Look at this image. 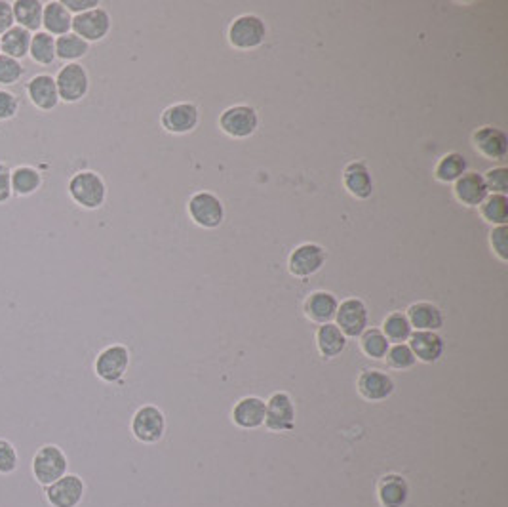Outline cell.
I'll list each match as a JSON object with an SVG mask.
<instances>
[{
	"mask_svg": "<svg viewBox=\"0 0 508 507\" xmlns=\"http://www.w3.org/2000/svg\"><path fill=\"white\" fill-rule=\"evenodd\" d=\"M67 191L74 205H79L84 210H99L107 200V183L94 170H81L73 174Z\"/></svg>",
	"mask_w": 508,
	"mask_h": 507,
	"instance_id": "1",
	"label": "cell"
},
{
	"mask_svg": "<svg viewBox=\"0 0 508 507\" xmlns=\"http://www.w3.org/2000/svg\"><path fill=\"white\" fill-rule=\"evenodd\" d=\"M266 23L256 14H242L231 21L227 29V41L238 52H253L265 44Z\"/></svg>",
	"mask_w": 508,
	"mask_h": 507,
	"instance_id": "2",
	"label": "cell"
},
{
	"mask_svg": "<svg viewBox=\"0 0 508 507\" xmlns=\"http://www.w3.org/2000/svg\"><path fill=\"white\" fill-rule=\"evenodd\" d=\"M187 214L190 222L202 230H218L225 222L223 200L212 191H196L187 200Z\"/></svg>",
	"mask_w": 508,
	"mask_h": 507,
	"instance_id": "3",
	"label": "cell"
},
{
	"mask_svg": "<svg viewBox=\"0 0 508 507\" xmlns=\"http://www.w3.org/2000/svg\"><path fill=\"white\" fill-rule=\"evenodd\" d=\"M67 472H69V460L65 452H63L58 445H44L35 452L31 462V473L38 485L42 487L52 485L63 475H67Z\"/></svg>",
	"mask_w": 508,
	"mask_h": 507,
	"instance_id": "4",
	"label": "cell"
},
{
	"mask_svg": "<svg viewBox=\"0 0 508 507\" xmlns=\"http://www.w3.org/2000/svg\"><path fill=\"white\" fill-rule=\"evenodd\" d=\"M259 113L251 105H231L219 115V130L233 139H248L259 129Z\"/></svg>",
	"mask_w": 508,
	"mask_h": 507,
	"instance_id": "5",
	"label": "cell"
},
{
	"mask_svg": "<svg viewBox=\"0 0 508 507\" xmlns=\"http://www.w3.org/2000/svg\"><path fill=\"white\" fill-rule=\"evenodd\" d=\"M54 79L63 104H79L90 92V74L82 63H65Z\"/></svg>",
	"mask_w": 508,
	"mask_h": 507,
	"instance_id": "6",
	"label": "cell"
},
{
	"mask_svg": "<svg viewBox=\"0 0 508 507\" xmlns=\"http://www.w3.org/2000/svg\"><path fill=\"white\" fill-rule=\"evenodd\" d=\"M128 369L130 351L122 344H112L101 349L94 361V372L105 384H119Z\"/></svg>",
	"mask_w": 508,
	"mask_h": 507,
	"instance_id": "7",
	"label": "cell"
},
{
	"mask_svg": "<svg viewBox=\"0 0 508 507\" xmlns=\"http://www.w3.org/2000/svg\"><path fill=\"white\" fill-rule=\"evenodd\" d=\"M327 260V252L319 243H303L289 252L288 271L296 278H311L319 273Z\"/></svg>",
	"mask_w": 508,
	"mask_h": 507,
	"instance_id": "8",
	"label": "cell"
},
{
	"mask_svg": "<svg viewBox=\"0 0 508 507\" xmlns=\"http://www.w3.org/2000/svg\"><path fill=\"white\" fill-rule=\"evenodd\" d=\"M132 435L143 442V445H155V442L162 441L164 433H166V416L155 407V404H145V407L137 409L132 417Z\"/></svg>",
	"mask_w": 508,
	"mask_h": 507,
	"instance_id": "9",
	"label": "cell"
},
{
	"mask_svg": "<svg viewBox=\"0 0 508 507\" xmlns=\"http://www.w3.org/2000/svg\"><path fill=\"white\" fill-rule=\"evenodd\" d=\"M265 427L274 433H289L296 429V404L289 393L276 391L266 401Z\"/></svg>",
	"mask_w": 508,
	"mask_h": 507,
	"instance_id": "10",
	"label": "cell"
},
{
	"mask_svg": "<svg viewBox=\"0 0 508 507\" xmlns=\"http://www.w3.org/2000/svg\"><path fill=\"white\" fill-rule=\"evenodd\" d=\"M334 321L347 339L360 338L370 324V311L360 298H347L339 303Z\"/></svg>",
	"mask_w": 508,
	"mask_h": 507,
	"instance_id": "11",
	"label": "cell"
},
{
	"mask_svg": "<svg viewBox=\"0 0 508 507\" xmlns=\"http://www.w3.org/2000/svg\"><path fill=\"white\" fill-rule=\"evenodd\" d=\"M200 122V111L193 101H180L168 105L160 115V126L172 136H187L196 130Z\"/></svg>",
	"mask_w": 508,
	"mask_h": 507,
	"instance_id": "12",
	"label": "cell"
},
{
	"mask_svg": "<svg viewBox=\"0 0 508 507\" xmlns=\"http://www.w3.org/2000/svg\"><path fill=\"white\" fill-rule=\"evenodd\" d=\"M112 20L105 8H94L88 10L84 14L73 16V29L71 33L79 35L88 44L101 43L111 33Z\"/></svg>",
	"mask_w": 508,
	"mask_h": 507,
	"instance_id": "13",
	"label": "cell"
},
{
	"mask_svg": "<svg viewBox=\"0 0 508 507\" xmlns=\"http://www.w3.org/2000/svg\"><path fill=\"white\" fill-rule=\"evenodd\" d=\"M86 485L79 475L67 473L56 483L44 487V498L52 507H79L84 500Z\"/></svg>",
	"mask_w": 508,
	"mask_h": 507,
	"instance_id": "14",
	"label": "cell"
},
{
	"mask_svg": "<svg viewBox=\"0 0 508 507\" xmlns=\"http://www.w3.org/2000/svg\"><path fill=\"white\" fill-rule=\"evenodd\" d=\"M343 187L347 193L358 200H367L375 191V182L372 168L366 160H352L343 170Z\"/></svg>",
	"mask_w": 508,
	"mask_h": 507,
	"instance_id": "15",
	"label": "cell"
},
{
	"mask_svg": "<svg viewBox=\"0 0 508 507\" xmlns=\"http://www.w3.org/2000/svg\"><path fill=\"white\" fill-rule=\"evenodd\" d=\"M25 94H27L33 107L42 113L54 111L59 105L56 79L48 73H38L31 77L27 84H25Z\"/></svg>",
	"mask_w": 508,
	"mask_h": 507,
	"instance_id": "16",
	"label": "cell"
},
{
	"mask_svg": "<svg viewBox=\"0 0 508 507\" xmlns=\"http://www.w3.org/2000/svg\"><path fill=\"white\" fill-rule=\"evenodd\" d=\"M473 145L476 153L493 162H501L508 155V137L501 129H495V126H481V129H478L473 134Z\"/></svg>",
	"mask_w": 508,
	"mask_h": 507,
	"instance_id": "17",
	"label": "cell"
},
{
	"mask_svg": "<svg viewBox=\"0 0 508 507\" xmlns=\"http://www.w3.org/2000/svg\"><path fill=\"white\" fill-rule=\"evenodd\" d=\"M357 389L362 395V399L370 402H381L387 401L392 393H395L396 386L395 379H392L387 372L383 370H364L358 379H357Z\"/></svg>",
	"mask_w": 508,
	"mask_h": 507,
	"instance_id": "18",
	"label": "cell"
},
{
	"mask_svg": "<svg viewBox=\"0 0 508 507\" xmlns=\"http://www.w3.org/2000/svg\"><path fill=\"white\" fill-rule=\"evenodd\" d=\"M453 195L459 205L466 208H478L489 195L484 176L478 172H466L453 183Z\"/></svg>",
	"mask_w": 508,
	"mask_h": 507,
	"instance_id": "19",
	"label": "cell"
},
{
	"mask_svg": "<svg viewBox=\"0 0 508 507\" xmlns=\"http://www.w3.org/2000/svg\"><path fill=\"white\" fill-rule=\"evenodd\" d=\"M265 410H266V402L261 397L250 395V397L240 399L231 412L233 424L246 431L259 429L261 425H265Z\"/></svg>",
	"mask_w": 508,
	"mask_h": 507,
	"instance_id": "20",
	"label": "cell"
},
{
	"mask_svg": "<svg viewBox=\"0 0 508 507\" xmlns=\"http://www.w3.org/2000/svg\"><path fill=\"white\" fill-rule=\"evenodd\" d=\"M339 308V300L335 294L326 292V290H316L307 300H304V316L316 324H327L334 323L335 313Z\"/></svg>",
	"mask_w": 508,
	"mask_h": 507,
	"instance_id": "21",
	"label": "cell"
},
{
	"mask_svg": "<svg viewBox=\"0 0 508 507\" xmlns=\"http://www.w3.org/2000/svg\"><path fill=\"white\" fill-rule=\"evenodd\" d=\"M410 341V349L413 351L415 359L425 364H433L442 359L446 344L438 332H427V331H413Z\"/></svg>",
	"mask_w": 508,
	"mask_h": 507,
	"instance_id": "22",
	"label": "cell"
},
{
	"mask_svg": "<svg viewBox=\"0 0 508 507\" xmlns=\"http://www.w3.org/2000/svg\"><path fill=\"white\" fill-rule=\"evenodd\" d=\"M405 316H408L413 331L438 332L443 326V323H446L442 309L436 306V303H430V301L412 303L408 311H405Z\"/></svg>",
	"mask_w": 508,
	"mask_h": 507,
	"instance_id": "23",
	"label": "cell"
},
{
	"mask_svg": "<svg viewBox=\"0 0 508 507\" xmlns=\"http://www.w3.org/2000/svg\"><path fill=\"white\" fill-rule=\"evenodd\" d=\"M377 496L383 507H404L410 498V487L408 480L402 475L389 473L379 480Z\"/></svg>",
	"mask_w": 508,
	"mask_h": 507,
	"instance_id": "24",
	"label": "cell"
},
{
	"mask_svg": "<svg viewBox=\"0 0 508 507\" xmlns=\"http://www.w3.org/2000/svg\"><path fill=\"white\" fill-rule=\"evenodd\" d=\"M42 29H44V33L52 35L54 39L71 33L73 16H71V12L63 6L61 0H50V3L44 4Z\"/></svg>",
	"mask_w": 508,
	"mask_h": 507,
	"instance_id": "25",
	"label": "cell"
},
{
	"mask_svg": "<svg viewBox=\"0 0 508 507\" xmlns=\"http://www.w3.org/2000/svg\"><path fill=\"white\" fill-rule=\"evenodd\" d=\"M316 347L324 359H335L347 349V336L339 331L335 323L320 324L316 331Z\"/></svg>",
	"mask_w": 508,
	"mask_h": 507,
	"instance_id": "26",
	"label": "cell"
},
{
	"mask_svg": "<svg viewBox=\"0 0 508 507\" xmlns=\"http://www.w3.org/2000/svg\"><path fill=\"white\" fill-rule=\"evenodd\" d=\"M12 10H14V21L19 27L27 29L29 33H38L42 29L44 3L41 0H16V3H12Z\"/></svg>",
	"mask_w": 508,
	"mask_h": 507,
	"instance_id": "27",
	"label": "cell"
},
{
	"mask_svg": "<svg viewBox=\"0 0 508 507\" xmlns=\"http://www.w3.org/2000/svg\"><path fill=\"white\" fill-rule=\"evenodd\" d=\"M31 36L33 33L19 27V25H14V27L8 29L3 36H0V54L21 61L23 58L29 56Z\"/></svg>",
	"mask_w": 508,
	"mask_h": 507,
	"instance_id": "28",
	"label": "cell"
},
{
	"mask_svg": "<svg viewBox=\"0 0 508 507\" xmlns=\"http://www.w3.org/2000/svg\"><path fill=\"white\" fill-rule=\"evenodd\" d=\"M44 177L41 170L29 164H21L12 170V193L16 197H31L42 187Z\"/></svg>",
	"mask_w": 508,
	"mask_h": 507,
	"instance_id": "29",
	"label": "cell"
},
{
	"mask_svg": "<svg viewBox=\"0 0 508 507\" xmlns=\"http://www.w3.org/2000/svg\"><path fill=\"white\" fill-rule=\"evenodd\" d=\"M466 172H468V162L461 153H457V151L443 155L435 167V177L440 183H455Z\"/></svg>",
	"mask_w": 508,
	"mask_h": 507,
	"instance_id": "30",
	"label": "cell"
},
{
	"mask_svg": "<svg viewBox=\"0 0 508 507\" xmlns=\"http://www.w3.org/2000/svg\"><path fill=\"white\" fill-rule=\"evenodd\" d=\"M90 52V44L84 39H81L79 35L67 33L56 39V58L65 61V63H79L84 56Z\"/></svg>",
	"mask_w": 508,
	"mask_h": 507,
	"instance_id": "31",
	"label": "cell"
},
{
	"mask_svg": "<svg viewBox=\"0 0 508 507\" xmlns=\"http://www.w3.org/2000/svg\"><path fill=\"white\" fill-rule=\"evenodd\" d=\"M381 332L385 334L389 344H405V341L412 338L413 328L408 321V316H405V313L392 311L390 315L385 316Z\"/></svg>",
	"mask_w": 508,
	"mask_h": 507,
	"instance_id": "32",
	"label": "cell"
},
{
	"mask_svg": "<svg viewBox=\"0 0 508 507\" xmlns=\"http://www.w3.org/2000/svg\"><path fill=\"white\" fill-rule=\"evenodd\" d=\"M29 58L36 63V66H52L58 59L56 58V39L52 35H48L44 31L33 33L31 36V48H29Z\"/></svg>",
	"mask_w": 508,
	"mask_h": 507,
	"instance_id": "33",
	"label": "cell"
},
{
	"mask_svg": "<svg viewBox=\"0 0 508 507\" xmlns=\"http://www.w3.org/2000/svg\"><path fill=\"white\" fill-rule=\"evenodd\" d=\"M478 210H480L481 220L491 223L493 227L508 223V197L506 195L489 193L488 199L478 207Z\"/></svg>",
	"mask_w": 508,
	"mask_h": 507,
	"instance_id": "34",
	"label": "cell"
},
{
	"mask_svg": "<svg viewBox=\"0 0 508 507\" xmlns=\"http://www.w3.org/2000/svg\"><path fill=\"white\" fill-rule=\"evenodd\" d=\"M360 349L367 359L383 361L390 349V344L379 328H367V331L360 336Z\"/></svg>",
	"mask_w": 508,
	"mask_h": 507,
	"instance_id": "35",
	"label": "cell"
},
{
	"mask_svg": "<svg viewBox=\"0 0 508 507\" xmlns=\"http://www.w3.org/2000/svg\"><path fill=\"white\" fill-rule=\"evenodd\" d=\"M387 363L395 370H410L417 364V359L408 344H395L387 353Z\"/></svg>",
	"mask_w": 508,
	"mask_h": 507,
	"instance_id": "36",
	"label": "cell"
},
{
	"mask_svg": "<svg viewBox=\"0 0 508 507\" xmlns=\"http://www.w3.org/2000/svg\"><path fill=\"white\" fill-rule=\"evenodd\" d=\"M25 74L23 63L0 54V86H14L18 84Z\"/></svg>",
	"mask_w": 508,
	"mask_h": 507,
	"instance_id": "37",
	"label": "cell"
},
{
	"mask_svg": "<svg viewBox=\"0 0 508 507\" xmlns=\"http://www.w3.org/2000/svg\"><path fill=\"white\" fill-rule=\"evenodd\" d=\"M19 465L16 447L8 439L0 437V475H12Z\"/></svg>",
	"mask_w": 508,
	"mask_h": 507,
	"instance_id": "38",
	"label": "cell"
},
{
	"mask_svg": "<svg viewBox=\"0 0 508 507\" xmlns=\"http://www.w3.org/2000/svg\"><path fill=\"white\" fill-rule=\"evenodd\" d=\"M484 182H486V187H488L489 193L506 195V191H508V168L497 167V168L488 170L484 176Z\"/></svg>",
	"mask_w": 508,
	"mask_h": 507,
	"instance_id": "39",
	"label": "cell"
},
{
	"mask_svg": "<svg viewBox=\"0 0 508 507\" xmlns=\"http://www.w3.org/2000/svg\"><path fill=\"white\" fill-rule=\"evenodd\" d=\"M489 246L495 256H497L503 263L508 260V227L506 225L493 227L489 233Z\"/></svg>",
	"mask_w": 508,
	"mask_h": 507,
	"instance_id": "40",
	"label": "cell"
},
{
	"mask_svg": "<svg viewBox=\"0 0 508 507\" xmlns=\"http://www.w3.org/2000/svg\"><path fill=\"white\" fill-rule=\"evenodd\" d=\"M19 111V99L16 94H12L10 90L0 88V122L12 121Z\"/></svg>",
	"mask_w": 508,
	"mask_h": 507,
	"instance_id": "41",
	"label": "cell"
},
{
	"mask_svg": "<svg viewBox=\"0 0 508 507\" xmlns=\"http://www.w3.org/2000/svg\"><path fill=\"white\" fill-rule=\"evenodd\" d=\"M12 197H14L12 193V168L6 162H0V205H6Z\"/></svg>",
	"mask_w": 508,
	"mask_h": 507,
	"instance_id": "42",
	"label": "cell"
},
{
	"mask_svg": "<svg viewBox=\"0 0 508 507\" xmlns=\"http://www.w3.org/2000/svg\"><path fill=\"white\" fill-rule=\"evenodd\" d=\"M61 3L71 12V16H79V14H84V12H88V10H94V8L101 6L99 0H61Z\"/></svg>",
	"mask_w": 508,
	"mask_h": 507,
	"instance_id": "43",
	"label": "cell"
},
{
	"mask_svg": "<svg viewBox=\"0 0 508 507\" xmlns=\"http://www.w3.org/2000/svg\"><path fill=\"white\" fill-rule=\"evenodd\" d=\"M16 25L14 21V10H12V3L6 0H0V36H3L8 29H12Z\"/></svg>",
	"mask_w": 508,
	"mask_h": 507,
	"instance_id": "44",
	"label": "cell"
}]
</instances>
